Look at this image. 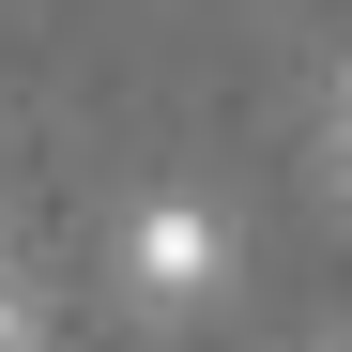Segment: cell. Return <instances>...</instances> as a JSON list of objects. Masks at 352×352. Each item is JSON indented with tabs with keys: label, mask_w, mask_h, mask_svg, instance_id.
I'll return each mask as SVG.
<instances>
[{
	"label": "cell",
	"mask_w": 352,
	"mask_h": 352,
	"mask_svg": "<svg viewBox=\"0 0 352 352\" xmlns=\"http://www.w3.org/2000/svg\"><path fill=\"white\" fill-rule=\"evenodd\" d=\"M307 352H352V337H307Z\"/></svg>",
	"instance_id": "cell-4"
},
{
	"label": "cell",
	"mask_w": 352,
	"mask_h": 352,
	"mask_svg": "<svg viewBox=\"0 0 352 352\" xmlns=\"http://www.w3.org/2000/svg\"><path fill=\"white\" fill-rule=\"evenodd\" d=\"M0 352H46V307L16 291V261H0Z\"/></svg>",
	"instance_id": "cell-2"
},
{
	"label": "cell",
	"mask_w": 352,
	"mask_h": 352,
	"mask_svg": "<svg viewBox=\"0 0 352 352\" xmlns=\"http://www.w3.org/2000/svg\"><path fill=\"white\" fill-rule=\"evenodd\" d=\"M107 276H123V307H138V322H199L214 291H230V214H214L199 184H168V199H138V214H123Z\"/></svg>",
	"instance_id": "cell-1"
},
{
	"label": "cell",
	"mask_w": 352,
	"mask_h": 352,
	"mask_svg": "<svg viewBox=\"0 0 352 352\" xmlns=\"http://www.w3.org/2000/svg\"><path fill=\"white\" fill-rule=\"evenodd\" d=\"M337 123H352V77H337Z\"/></svg>",
	"instance_id": "cell-3"
}]
</instances>
